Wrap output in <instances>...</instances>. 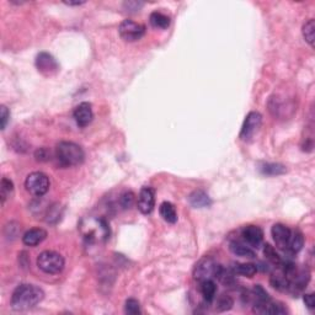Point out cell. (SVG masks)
Returning a JSON list of instances; mask_svg holds the SVG:
<instances>
[{"label": "cell", "instance_id": "cell-7", "mask_svg": "<svg viewBox=\"0 0 315 315\" xmlns=\"http://www.w3.org/2000/svg\"><path fill=\"white\" fill-rule=\"evenodd\" d=\"M261 124H262V116L258 112L253 111L246 116L245 121H244L243 127L240 131V139L241 141H250L254 138L256 133L260 129Z\"/></svg>", "mask_w": 315, "mask_h": 315}, {"label": "cell", "instance_id": "cell-8", "mask_svg": "<svg viewBox=\"0 0 315 315\" xmlns=\"http://www.w3.org/2000/svg\"><path fill=\"white\" fill-rule=\"evenodd\" d=\"M86 222V226L83 224V234H84V238L86 239L89 243H94V241H99L101 239H107L110 235V229L107 227L106 222L102 221V219H97L96 221V228H91L89 223Z\"/></svg>", "mask_w": 315, "mask_h": 315}, {"label": "cell", "instance_id": "cell-32", "mask_svg": "<svg viewBox=\"0 0 315 315\" xmlns=\"http://www.w3.org/2000/svg\"><path fill=\"white\" fill-rule=\"evenodd\" d=\"M303 300H304L305 305H307V308L309 310H313L315 308V298H314V294L313 293H309V294H304V297H303Z\"/></svg>", "mask_w": 315, "mask_h": 315}, {"label": "cell", "instance_id": "cell-1", "mask_svg": "<svg viewBox=\"0 0 315 315\" xmlns=\"http://www.w3.org/2000/svg\"><path fill=\"white\" fill-rule=\"evenodd\" d=\"M45 298V292L35 285H20L11 295V307L15 310H28Z\"/></svg>", "mask_w": 315, "mask_h": 315}, {"label": "cell", "instance_id": "cell-5", "mask_svg": "<svg viewBox=\"0 0 315 315\" xmlns=\"http://www.w3.org/2000/svg\"><path fill=\"white\" fill-rule=\"evenodd\" d=\"M50 179L46 174L41 172H32L26 177L25 187L31 195L33 196L41 197L46 195L50 190Z\"/></svg>", "mask_w": 315, "mask_h": 315}, {"label": "cell", "instance_id": "cell-21", "mask_svg": "<svg viewBox=\"0 0 315 315\" xmlns=\"http://www.w3.org/2000/svg\"><path fill=\"white\" fill-rule=\"evenodd\" d=\"M201 293L203 295L204 300L211 303L214 299L217 293V285L213 280H206L201 282Z\"/></svg>", "mask_w": 315, "mask_h": 315}, {"label": "cell", "instance_id": "cell-19", "mask_svg": "<svg viewBox=\"0 0 315 315\" xmlns=\"http://www.w3.org/2000/svg\"><path fill=\"white\" fill-rule=\"evenodd\" d=\"M261 174L267 175V176H278V175H283L287 172L285 165L276 164V163H265V164L260 165Z\"/></svg>", "mask_w": 315, "mask_h": 315}, {"label": "cell", "instance_id": "cell-3", "mask_svg": "<svg viewBox=\"0 0 315 315\" xmlns=\"http://www.w3.org/2000/svg\"><path fill=\"white\" fill-rule=\"evenodd\" d=\"M224 268L217 263L212 258H203L196 263L194 270V277L199 282L206 280H219Z\"/></svg>", "mask_w": 315, "mask_h": 315}, {"label": "cell", "instance_id": "cell-13", "mask_svg": "<svg viewBox=\"0 0 315 315\" xmlns=\"http://www.w3.org/2000/svg\"><path fill=\"white\" fill-rule=\"evenodd\" d=\"M243 238L250 248L258 249L263 240V231L256 226H248L243 229Z\"/></svg>", "mask_w": 315, "mask_h": 315}, {"label": "cell", "instance_id": "cell-30", "mask_svg": "<svg viewBox=\"0 0 315 315\" xmlns=\"http://www.w3.org/2000/svg\"><path fill=\"white\" fill-rule=\"evenodd\" d=\"M59 218H60L59 206H58V204H53V206H51L50 208H48L47 222L48 223H56Z\"/></svg>", "mask_w": 315, "mask_h": 315}, {"label": "cell", "instance_id": "cell-9", "mask_svg": "<svg viewBox=\"0 0 315 315\" xmlns=\"http://www.w3.org/2000/svg\"><path fill=\"white\" fill-rule=\"evenodd\" d=\"M36 67H37L38 72L42 73L43 75H53L59 70L57 60L52 55L47 52H41L36 57Z\"/></svg>", "mask_w": 315, "mask_h": 315}, {"label": "cell", "instance_id": "cell-16", "mask_svg": "<svg viewBox=\"0 0 315 315\" xmlns=\"http://www.w3.org/2000/svg\"><path fill=\"white\" fill-rule=\"evenodd\" d=\"M159 213L165 222L170 224H175L177 222V213L175 206L170 202H163L159 207Z\"/></svg>", "mask_w": 315, "mask_h": 315}, {"label": "cell", "instance_id": "cell-31", "mask_svg": "<svg viewBox=\"0 0 315 315\" xmlns=\"http://www.w3.org/2000/svg\"><path fill=\"white\" fill-rule=\"evenodd\" d=\"M9 118H10V111L6 106L0 107V121H1V129H5L6 124H8Z\"/></svg>", "mask_w": 315, "mask_h": 315}, {"label": "cell", "instance_id": "cell-29", "mask_svg": "<svg viewBox=\"0 0 315 315\" xmlns=\"http://www.w3.org/2000/svg\"><path fill=\"white\" fill-rule=\"evenodd\" d=\"M134 201H136V196L132 191H126L124 194L121 195V199H119V204L123 209H129L132 206H133Z\"/></svg>", "mask_w": 315, "mask_h": 315}, {"label": "cell", "instance_id": "cell-12", "mask_svg": "<svg viewBox=\"0 0 315 315\" xmlns=\"http://www.w3.org/2000/svg\"><path fill=\"white\" fill-rule=\"evenodd\" d=\"M75 122L79 127H86L91 123L92 118H94V112H92L91 105L89 102H82L75 107L74 112H73Z\"/></svg>", "mask_w": 315, "mask_h": 315}, {"label": "cell", "instance_id": "cell-25", "mask_svg": "<svg viewBox=\"0 0 315 315\" xmlns=\"http://www.w3.org/2000/svg\"><path fill=\"white\" fill-rule=\"evenodd\" d=\"M263 254H265L266 258H267V260L270 261L271 263H273L275 266H278V267H281V265H282L283 260L281 258V256L278 255L277 253H276V250L272 248V246L270 245V244H266V245H265V248H263Z\"/></svg>", "mask_w": 315, "mask_h": 315}, {"label": "cell", "instance_id": "cell-23", "mask_svg": "<svg viewBox=\"0 0 315 315\" xmlns=\"http://www.w3.org/2000/svg\"><path fill=\"white\" fill-rule=\"evenodd\" d=\"M302 32H303V37H304V40L307 41L308 43H309L312 47H314V36H315V23L313 19H310V20H308L307 23L303 25V29H302Z\"/></svg>", "mask_w": 315, "mask_h": 315}, {"label": "cell", "instance_id": "cell-6", "mask_svg": "<svg viewBox=\"0 0 315 315\" xmlns=\"http://www.w3.org/2000/svg\"><path fill=\"white\" fill-rule=\"evenodd\" d=\"M118 33L121 38L126 42H134L141 40L145 33V28L142 24L133 20H123L118 28Z\"/></svg>", "mask_w": 315, "mask_h": 315}, {"label": "cell", "instance_id": "cell-33", "mask_svg": "<svg viewBox=\"0 0 315 315\" xmlns=\"http://www.w3.org/2000/svg\"><path fill=\"white\" fill-rule=\"evenodd\" d=\"M143 6V3H138V1H128L124 3V8L127 9V11H137Z\"/></svg>", "mask_w": 315, "mask_h": 315}, {"label": "cell", "instance_id": "cell-26", "mask_svg": "<svg viewBox=\"0 0 315 315\" xmlns=\"http://www.w3.org/2000/svg\"><path fill=\"white\" fill-rule=\"evenodd\" d=\"M271 285L278 290H288L290 287V281L288 280L285 275L273 276V277L271 278Z\"/></svg>", "mask_w": 315, "mask_h": 315}, {"label": "cell", "instance_id": "cell-34", "mask_svg": "<svg viewBox=\"0 0 315 315\" xmlns=\"http://www.w3.org/2000/svg\"><path fill=\"white\" fill-rule=\"evenodd\" d=\"M85 1H74V3H73V1H65V4H67V5H82V4H84Z\"/></svg>", "mask_w": 315, "mask_h": 315}, {"label": "cell", "instance_id": "cell-15", "mask_svg": "<svg viewBox=\"0 0 315 315\" xmlns=\"http://www.w3.org/2000/svg\"><path fill=\"white\" fill-rule=\"evenodd\" d=\"M189 201L190 204H191L192 207H195V208H203V207L211 206L212 203L208 195L204 191H201V190L192 192L189 197Z\"/></svg>", "mask_w": 315, "mask_h": 315}, {"label": "cell", "instance_id": "cell-22", "mask_svg": "<svg viewBox=\"0 0 315 315\" xmlns=\"http://www.w3.org/2000/svg\"><path fill=\"white\" fill-rule=\"evenodd\" d=\"M150 24L155 29H162V30H165L170 26V18L169 16L164 15L163 13H159V11H154L150 15Z\"/></svg>", "mask_w": 315, "mask_h": 315}, {"label": "cell", "instance_id": "cell-2", "mask_svg": "<svg viewBox=\"0 0 315 315\" xmlns=\"http://www.w3.org/2000/svg\"><path fill=\"white\" fill-rule=\"evenodd\" d=\"M56 158L64 168L77 167L84 163L85 153L80 145L73 142H60L56 146Z\"/></svg>", "mask_w": 315, "mask_h": 315}, {"label": "cell", "instance_id": "cell-27", "mask_svg": "<svg viewBox=\"0 0 315 315\" xmlns=\"http://www.w3.org/2000/svg\"><path fill=\"white\" fill-rule=\"evenodd\" d=\"M233 299L229 295H221L217 300V312H227V310H230L231 307H233Z\"/></svg>", "mask_w": 315, "mask_h": 315}, {"label": "cell", "instance_id": "cell-20", "mask_svg": "<svg viewBox=\"0 0 315 315\" xmlns=\"http://www.w3.org/2000/svg\"><path fill=\"white\" fill-rule=\"evenodd\" d=\"M231 271L234 275H240L244 277H253L256 272H258V266L254 263H234Z\"/></svg>", "mask_w": 315, "mask_h": 315}, {"label": "cell", "instance_id": "cell-24", "mask_svg": "<svg viewBox=\"0 0 315 315\" xmlns=\"http://www.w3.org/2000/svg\"><path fill=\"white\" fill-rule=\"evenodd\" d=\"M0 197H1V203H5L6 199L13 195L14 192V184L11 180H9L8 177H3L1 179V185H0Z\"/></svg>", "mask_w": 315, "mask_h": 315}, {"label": "cell", "instance_id": "cell-11", "mask_svg": "<svg viewBox=\"0 0 315 315\" xmlns=\"http://www.w3.org/2000/svg\"><path fill=\"white\" fill-rule=\"evenodd\" d=\"M271 234H272V238L275 240L276 246L281 250H287L288 243H289L290 234H292V230H290L288 227H286L285 224H275L271 229Z\"/></svg>", "mask_w": 315, "mask_h": 315}, {"label": "cell", "instance_id": "cell-28", "mask_svg": "<svg viewBox=\"0 0 315 315\" xmlns=\"http://www.w3.org/2000/svg\"><path fill=\"white\" fill-rule=\"evenodd\" d=\"M124 312H126V314L129 315L141 314V304L134 298H129V299L126 300V304H124Z\"/></svg>", "mask_w": 315, "mask_h": 315}, {"label": "cell", "instance_id": "cell-17", "mask_svg": "<svg viewBox=\"0 0 315 315\" xmlns=\"http://www.w3.org/2000/svg\"><path fill=\"white\" fill-rule=\"evenodd\" d=\"M229 249H230V251L234 255L240 256V258H255V251L248 244L240 243V241H233V243H230Z\"/></svg>", "mask_w": 315, "mask_h": 315}, {"label": "cell", "instance_id": "cell-4", "mask_svg": "<svg viewBox=\"0 0 315 315\" xmlns=\"http://www.w3.org/2000/svg\"><path fill=\"white\" fill-rule=\"evenodd\" d=\"M64 265V258L56 251H43L37 258L38 268L50 275H57V273L62 272Z\"/></svg>", "mask_w": 315, "mask_h": 315}, {"label": "cell", "instance_id": "cell-18", "mask_svg": "<svg viewBox=\"0 0 315 315\" xmlns=\"http://www.w3.org/2000/svg\"><path fill=\"white\" fill-rule=\"evenodd\" d=\"M303 245H304V236H303V234L299 230H292L289 243H288L287 250L286 251H288L290 254H297L302 250Z\"/></svg>", "mask_w": 315, "mask_h": 315}, {"label": "cell", "instance_id": "cell-14", "mask_svg": "<svg viewBox=\"0 0 315 315\" xmlns=\"http://www.w3.org/2000/svg\"><path fill=\"white\" fill-rule=\"evenodd\" d=\"M47 238V231L42 228H33L26 231L23 236V241L28 246H37Z\"/></svg>", "mask_w": 315, "mask_h": 315}, {"label": "cell", "instance_id": "cell-10", "mask_svg": "<svg viewBox=\"0 0 315 315\" xmlns=\"http://www.w3.org/2000/svg\"><path fill=\"white\" fill-rule=\"evenodd\" d=\"M155 206V192L151 187H143L139 192L137 207L143 214H150Z\"/></svg>", "mask_w": 315, "mask_h": 315}]
</instances>
